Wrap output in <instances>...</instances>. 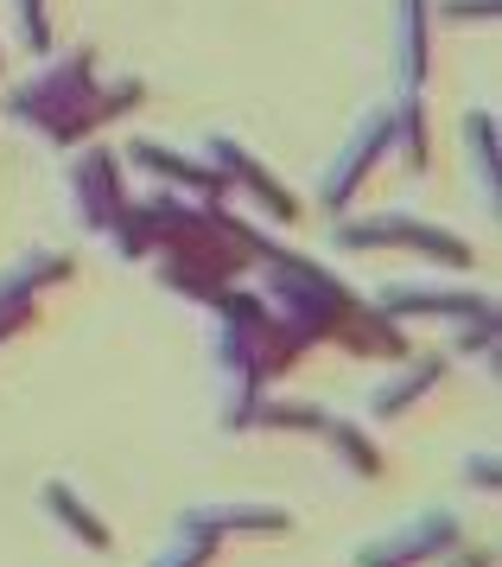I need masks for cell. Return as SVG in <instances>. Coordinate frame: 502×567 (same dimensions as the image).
Listing matches in <instances>:
<instances>
[{
	"label": "cell",
	"instance_id": "cell-2",
	"mask_svg": "<svg viewBox=\"0 0 502 567\" xmlns=\"http://www.w3.org/2000/svg\"><path fill=\"white\" fill-rule=\"evenodd\" d=\"M25 39L45 45V13H39V0H25Z\"/></svg>",
	"mask_w": 502,
	"mask_h": 567
},
{
	"label": "cell",
	"instance_id": "cell-1",
	"mask_svg": "<svg viewBox=\"0 0 502 567\" xmlns=\"http://www.w3.org/2000/svg\"><path fill=\"white\" fill-rule=\"evenodd\" d=\"M45 504H51L57 516H64V523H71V529H76L83 542H90V548H108V529H102L96 516L83 511V504H76V497H71L64 485H45Z\"/></svg>",
	"mask_w": 502,
	"mask_h": 567
}]
</instances>
